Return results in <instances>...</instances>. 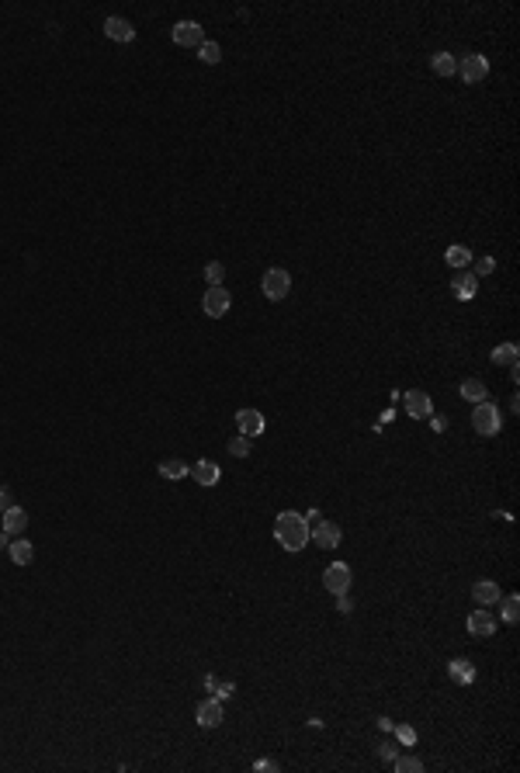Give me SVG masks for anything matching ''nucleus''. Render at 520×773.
Returning <instances> with one entry per match:
<instances>
[{"label":"nucleus","instance_id":"f257e3e1","mask_svg":"<svg viewBox=\"0 0 520 773\" xmlns=\"http://www.w3.org/2000/svg\"><path fill=\"white\" fill-rule=\"evenodd\" d=\"M274 541H278L285 552H302V548L309 545V524H306V517L295 513V510L278 513V520H274Z\"/></svg>","mask_w":520,"mask_h":773},{"label":"nucleus","instance_id":"f03ea898","mask_svg":"<svg viewBox=\"0 0 520 773\" xmlns=\"http://www.w3.org/2000/svg\"><path fill=\"white\" fill-rule=\"evenodd\" d=\"M472 427H475V434H482V437H496V434L503 430L500 406H493L489 399H486V402H475V409H472Z\"/></svg>","mask_w":520,"mask_h":773},{"label":"nucleus","instance_id":"7ed1b4c3","mask_svg":"<svg viewBox=\"0 0 520 773\" xmlns=\"http://www.w3.org/2000/svg\"><path fill=\"white\" fill-rule=\"evenodd\" d=\"M260 288H264V295H267L271 302H281V298L292 291V274H288L285 267H267L264 278H260Z\"/></svg>","mask_w":520,"mask_h":773},{"label":"nucleus","instance_id":"20e7f679","mask_svg":"<svg viewBox=\"0 0 520 773\" xmlns=\"http://www.w3.org/2000/svg\"><path fill=\"white\" fill-rule=\"evenodd\" d=\"M454 73H458L465 84H482V80L489 77V59L479 56V52H468V56H461V63H458Z\"/></svg>","mask_w":520,"mask_h":773},{"label":"nucleus","instance_id":"39448f33","mask_svg":"<svg viewBox=\"0 0 520 773\" xmlns=\"http://www.w3.org/2000/svg\"><path fill=\"white\" fill-rule=\"evenodd\" d=\"M309 541L312 545H319L322 552H333V548H340L343 531H340L336 524H329V520H319V524H312L309 527Z\"/></svg>","mask_w":520,"mask_h":773},{"label":"nucleus","instance_id":"423d86ee","mask_svg":"<svg viewBox=\"0 0 520 773\" xmlns=\"http://www.w3.org/2000/svg\"><path fill=\"white\" fill-rule=\"evenodd\" d=\"M170 38H174V45L198 49V45L205 42V28H202L198 21H177V24L170 28Z\"/></svg>","mask_w":520,"mask_h":773},{"label":"nucleus","instance_id":"0eeeda50","mask_svg":"<svg viewBox=\"0 0 520 773\" xmlns=\"http://www.w3.org/2000/svg\"><path fill=\"white\" fill-rule=\"evenodd\" d=\"M322 586H326L333 596L347 593V589H350V566H347V562H333V566H326V573H322Z\"/></svg>","mask_w":520,"mask_h":773},{"label":"nucleus","instance_id":"6e6552de","mask_svg":"<svg viewBox=\"0 0 520 773\" xmlns=\"http://www.w3.org/2000/svg\"><path fill=\"white\" fill-rule=\"evenodd\" d=\"M202 305H205V312L211 316V319H222V316L229 312L232 298H229V291L222 288V285H208L205 298H202Z\"/></svg>","mask_w":520,"mask_h":773},{"label":"nucleus","instance_id":"1a4fd4ad","mask_svg":"<svg viewBox=\"0 0 520 773\" xmlns=\"http://www.w3.org/2000/svg\"><path fill=\"white\" fill-rule=\"evenodd\" d=\"M465 628H468L472 638H493V635H496V617H493L489 610H472L468 621H465Z\"/></svg>","mask_w":520,"mask_h":773},{"label":"nucleus","instance_id":"9d476101","mask_svg":"<svg viewBox=\"0 0 520 773\" xmlns=\"http://www.w3.org/2000/svg\"><path fill=\"white\" fill-rule=\"evenodd\" d=\"M195 718H198V725L202 728H218L222 721H225V714H222V700L218 697H208L198 704V711H195Z\"/></svg>","mask_w":520,"mask_h":773},{"label":"nucleus","instance_id":"9b49d317","mask_svg":"<svg viewBox=\"0 0 520 773\" xmlns=\"http://www.w3.org/2000/svg\"><path fill=\"white\" fill-rule=\"evenodd\" d=\"M403 406H406V413H410L413 420H426V416H430V409H433L430 395H426V392H419V388L403 392Z\"/></svg>","mask_w":520,"mask_h":773},{"label":"nucleus","instance_id":"f8f14e48","mask_svg":"<svg viewBox=\"0 0 520 773\" xmlns=\"http://www.w3.org/2000/svg\"><path fill=\"white\" fill-rule=\"evenodd\" d=\"M236 427H239L243 437H257V434H264V416L257 409H239L236 413Z\"/></svg>","mask_w":520,"mask_h":773},{"label":"nucleus","instance_id":"ddd939ff","mask_svg":"<svg viewBox=\"0 0 520 773\" xmlns=\"http://www.w3.org/2000/svg\"><path fill=\"white\" fill-rule=\"evenodd\" d=\"M472 596L482 603V607H493V603H500V582H493V580H479V582H472Z\"/></svg>","mask_w":520,"mask_h":773},{"label":"nucleus","instance_id":"4468645a","mask_svg":"<svg viewBox=\"0 0 520 773\" xmlns=\"http://www.w3.org/2000/svg\"><path fill=\"white\" fill-rule=\"evenodd\" d=\"M104 35H107L111 42H132V38H135V28H132L125 17H107V21H104Z\"/></svg>","mask_w":520,"mask_h":773},{"label":"nucleus","instance_id":"2eb2a0df","mask_svg":"<svg viewBox=\"0 0 520 773\" xmlns=\"http://www.w3.org/2000/svg\"><path fill=\"white\" fill-rule=\"evenodd\" d=\"M191 476H195V483H198V485L211 489V485H218V479H222V469H218L215 462H195Z\"/></svg>","mask_w":520,"mask_h":773},{"label":"nucleus","instance_id":"dca6fc26","mask_svg":"<svg viewBox=\"0 0 520 773\" xmlns=\"http://www.w3.org/2000/svg\"><path fill=\"white\" fill-rule=\"evenodd\" d=\"M447 673H451V679H454V683L468 686V683L475 679V666H472L468 659H451V663H447Z\"/></svg>","mask_w":520,"mask_h":773},{"label":"nucleus","instance_id":"f3484780","mask_svg":"<svg viewBox=\"0 0 520 773\" xmlns=\"http://www.w3.org/2000/svg\"><path fill=\"white\" fill-rule=\"evenodd\" d=\"M24 527H28V513H24L21 506L3 510V531H7V534H21Z\"/></svg>","mask_w":520,"mask_h":773},{"label":"nucleus","instance_id":"a211bd4d","mask_svg":"<svg viewBox=\"0 0 520 773\" xmlns=\"http://www.w3.org/2000/svg\"><path fill=\"white\" fill-rule=\"evenodd\" d=\"M444 260H447V267L461 271V267H468V264H472V250H468V246H461V243H454V246H447Z\"/></svg>","mask_w":520,"mask_h":773},{"label":"nucleus","instance_id":"6ab92c4d","mask_svg":"<svg viewBox=\"0 0 520 773\" xmlns=\"http://www.w3.org/2000/svg\"><path fill=\"white\" fill-rule=\"evenodd\" d=\"M160 476H163V479H170V483H177V479L191 476V465H188V462H181V458H170V462H160Z\"/></svg>","mask_w":520,"mask_h":773},{"label":"nucleus","instance_id":"aec40b11","mask_svg":"<svg viewBox=\"0 0 520 773\" xmlns=\"http://www.w3.org/2000/svg\"><path fill=\"white\" fill-rule=\"evenodd\" d=\"M10 559H14V566H31V559H35V548H31V541H24V538H17V541H10Z\"/></svg>","mask_w":520,"mask_h":773},{"label":"nucleus","instance_id":"412c9836","mask_svg":"<svg viewBox=\"0 0 520 773\" xmlns=\"http://www.w3.org/2000/svg\"><path fill=\"white\" fill-rule=\"evenodd\" d=\"M454 295H458L461 302H472V298L479 295V281H475V274H461V278H454Z\"/></svg>","mask_w":520,"mask_h":773},{"label":"nucleus","instance_id":"4be33fe9","mask_svg":"<svg viewBox=\"0 0 520 773\" xmlns=\"http://www.w3.org/2000/svg\"><path fill=\"white\" fill-rule=\"evenodd\" d=\"M430 66H433V73H437V77H451V73L458 70V59H454L451 52H433Z\"/></svg>","mask_w":520,"mask_h":773},{"label":"nucleus","instance_id":"5701e85b","mask_svg":"<svg viewBox=\"0 0 520 773\" xmlns=\"http://www.w3.org/2000/svg\"><path fill=\"white\" fill-rule=\"evenodd\" d=\"M486 395H489V388L482 385L479 378H465V382H461V399H468V402H486Z\"/></svg>","mask_w":520,"mask_h":773},{"label":"nucleus","instance_id":"b1692460","mask_svg":"<svg viewBox=\"0 0 520 773\" xmlns=\"http://www.w3.org/2000/svg\"><path fill=\"white\" fill-rule=\"evenodd\" d=\"M517 358H520L517 344H500V347H493V361H496V365L514 368V365H517Z\"/></svg>","mask_w":520,"mask_h":773},{"label":"nucleus","instance_id":"393cba45","mask_svg":"<svg viewBox=\"0 0 520 773\" xmlns=\"http://www.w3.org/2000/svg\"><path fill=\"white\" fill-rule=\"evenodd\" d=\"M500 603H503L500 617H503L507 624H517V617H520V596H517V593H510V596H500Z\"/></svg>","mask_w":520,"mask_h":773},{"label":"nucleus","instance_id":"a878e982","mask_svg":"<svg viewBox=\"0 0 520 773\" xmlns=\"http://www.w3.org/2000/svg\"><path fill=\"white\" fill-rule=\"evenodd\" d=\"M198 59H202V63H208V66L222 63V45H218V42H211V38H205V42L198 45Z\"/></svg>","mask_w":520,"mask_h":773},{"label":"nucleus","instance_id":"bb28decb","mask_svg":"<svg viewBox=\"0 0 520 773\" xmlns=\"http://www.w3.org/2000/svg\"><path fill=\"white\" fill-rule=\"evenodd\" d=\"M205 690H208V693H218V700H225V697H229L236 686H232V683H222L218 677H211V673H208V677H205Z\"/></svg>","mask_w":520,"mask_h":773},{"label":"nucleus","instance_id":"cd10ccee","mask_svg":"<svg viewBox=\"0 0 520 773\" xmlns=\"http://www.w3.org/2000/svg\"><path fill=\"white\" fill-rule=\"evenodd\" d=\"M392 767H396L399 773H419L423 770V760H419V756H396Z\"/></svg>","mask_w":520,"mask_h":773},{"label":"nucleus","instance_id":"c85d7f7f","mask_svg":"<svg viewBox=\"0 0 520 773\" xmlns=\"http://www.w3.org/2000/svg\"><path fill=\"white\" fill-rule=\"evenodd\" d=\"M229 455H232V458H246V455H250V437H243V434L232 437V441H229Z\"/></svg>","mask_w":520,"mask_h":773},{"label":"nucleus","instance_id":"c756f323","mask_svg":"<svg viewBox=\"0 0 520 773\" xmlns=\"http://www.w3.org/2000/svg\"><path fill=\"white\" fill-rule=\"evenodd\" d=\"M222 278H225V267H222L218 260H208L205 264V281L208 285H222Z\"/></svg>","mask_w":520,"mask_h":773},{"label":"nucleus","instance_id":"7c9ffc66","mask_svg":"<svg viewBox=\"0 0 520 773\" xmlns=\"http://www.w3.org/2000/svg\"><path fill=\"white\" fill-rule=\"evenodd\" d=\"M392 732H396V739H399L403 746H413L416 742V728H410V725H396Z\"/></svg>","mask_w":520,"mask_h":773},{"label":"nucleus","instance_id":"2f4dec72","mask_svg":"<svg viewBox=\"0 0 520 773\" xmlns=\"http://www.w3.org/2000/svg\"><path fill=\"white\" fill-rule=\"evenodd\" d=\"M496 271V260L493 257H479V264H475V278H486V274H493Z\"/></svg>","mask_w":520,"mask_h":773},{"label":"nucleus","instance_id":"473e14b6","mask_svg":"<svg viewBox=\"0 0 520 773\" xmlns=\"http://www.w3.org/2000/svg\"><path fill=\"white\" fill-rule=\"evenodd\" d=\"M378 756H382V763H392V760L399 756V749H396L392 742H382V746H378Z\"/></svg>","mask_w":520,"mask_h":773},{"label":"nucleus","instance_id":"72a5a7b5","mask_svg":"<svg viewBox=\"0 0 520 773\" xmlns=\"http://www.w3.org/2000/svg\"><path fill=\"white\" fill-rule=\"evenodd\" d=\"M253 770H257V773H274V770H278V763H274V760H257V763H253Z\"/></svg>","mask_w":520,"mask_h":773},{"label":"nucleus","instance_id":"f704fd0d","mask_svg":"<svg viewBox=\"0 0 520 773\" xmlns=\"http://www.w3.org/2000/svg\"><path fill=\"white\" fill-rule=\"evenodd\" d=\"M336 607H340V614H350V610H354V603H350V596H347V593H340V596H336Z\"/></svg>","mask_w":520,"mask_h":773},{"label":"nucleus","instance_id":"c9c22d12","mask_svg":"<svg viewBox=\"0 0 520 773\" xmlns=\"http://www.w3.org/2000/svg\"><path fill=\"white\" fill-rule=\"evenodd\" d=\"M10 506H14V503H10V489H7V485H0V513H3V510H10Z\"/></svg>","mask_w":520,"mask_h":773},{"label":"nucleus","instance_id":"e433bc0d","mask_svg":"<svg viewBox=\"0 0 520 773\" xmlns=\"http://www.w3.org/2000/svg\"><path fill=\"white\" fill-rule=\"evenodd\" d=\"M319 520H322V517H319V510H306V524H319Z\"/></svg>","mask_w":520,"mask_h":773},{"label":"nucleus","instance_id":"4c0bfd02","mask_svg":"<svg viewBox=\"0 0 520 773\" xmlns=\"http://www.w3.org/2000/svg\"><path fill=\"white\" fill-rule=\"evenodd\" d=\"M7 548H10V534L0 527V552H7Z\"/></svg>","mask_w":520,"mask_h":773},{"label":"nucleus","instance_id":"58836bf2","mask_svg":"<svg viewBox=\"0 0 520 773\" xmlns=\"http://www.w3.org/2000/svg\"><path fill=\"white\" fill-rule=\"evenodd\" d=\"M378 728H382V732H392V728H396V721H389V718H378Z\"/></svg>","mask_w":520,"mask_h":773}]
</instances>
